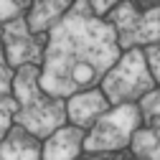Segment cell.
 Masks as SVG:
<instances>
[{"label":"cell","instance_id":"obj_1","mask_svg":"<svg viewBox=\"0 0 160 160\" xmlns=\"http://www.w3.org/2000/svg\"><path fill=\"white\" fill-rule=\"evenodd\" d=\"M117 56L119 43L114 28L94 18L87 0H76L51 31L41 87L53 97L76 94L99 82L114 66Z\"/></svg>","mask_w":160,"mask_h":160},{"label":"cell","instance_id":"obj_2","mask_svg":"<svg viewBox=\"0 0 160 160\" xmlns=\"http://www.w3.org/2000/svg\"><path fill=\"white\" fill-rule=\"evenodd\" d=\"M13 87H15V97H18L15 119L21 127H26L36 137L51 135L53 130L61 127L64 117H66V107L61 104L58 97L43 92L41 76H38V69L33 64L21 66V71L13 79Z\"/></svg>","mask_w":160,"mask_h":160},{"label":"cell","instance_id":"obj_3","mask_svg":"<svg viewBox=\"0 0 160 160\" xmlns=\"http://www.w3.org/2000/svg\"><path fill=\"white\" fill-rule=\"evenodd\" d=\"M155 79L148 69L145 53L130 51L102 76V92L109 104H127L132 99H142L148 92H152Z\"/></svg>","mask_w":160,"mask_h":160},{"label":"cell","instance_id":"obj_4","mask_svg":"<svg viewBox=\"0 0 160 160\" xmlns=\"http://www.w3.org/2000/svg\"><path fill=\"white\" fill-rule=\"evenodd\" d=\"M109 26L117 33L119 48L160 43V8L137 10L132 3H122L109 13Z\"/></svg>","mask_w":160,"mask_h":160},{"label":"cell","instance_id":"obj_5","mask_svg":"<svg viewBox=\"0 0 160 160\" xmlns=\"http://www.w3.org/2000/svg\"><path fill=\"white\" fill-rule=\"evenodd\" d=\"M140 125V112L132 104H119L114 112H104L94 122V130L84 137V148L89 152H104L125 148Z\"/></svg>","mask_w":160,"mask_h":160},{"label":"cell","instance_id":"obj_6","mask_svg":"<svg viewBox=\"0 0 160 160\" xmlns=\"http://www.w3.org/2000/svg\"><path fill=\"white\" fill-rule=\"evenodd\" d=\"M3 41H5V56L10 66H26L36 64L41 58V38L33 36L28 28V21H13L3 31Z\"/></svg>","mask_w":160,"mask_h":160},{"label":"cell","instance_id":"obj_7","mask_svg":"<svg viewBox=\"0 0 160 160\" xmlns=\"http://www.w3.org/2000/svg\"><path fill=\"white\" fill-rule=\"evenodd\" d=\"M107 109H109V102H107L104 92L89 89V92H79L69 99L66 114L76 127H87V125H94Z\"/></svg>","mask_w":160,"mask_h":160},{"label":"cell","instance_id":"obj_8","mask_svg":"<svg viewBox=\"0 0 160 160\" xmlns=\"http://www.w3.org/2000/svg\"><path fill=\"white\" fill-rule=\"evenodd\" d=\"M84 145L82 127H58L43 148V160H74Z\"/></svg>","mask_w":160,"mask_h":160},{"label":"cell","instance_id":"obj_9","mask_svg":"<svg viewBox=\"0 0 160 160\" xmlns=\"http://www.w3.org/2000/svg\"><path fill=\"white\" fill-rule=\"evenodd\" d=\"M0 160H41L36 135H31L26 127L10 130L5 142L0 145Z\"/></svg>","mask_w":160,"mask_h":160},{"label":"cell","instance_id":"obj_10","mask_svg":"<svg viewBox=\"0 0 160 160\" xmlns=\"http://www.w3.org/2000/svg\"><path fill=\"white\" fill-rule=\"evenodd\" d=\"M71 5V0H33V10L28 15V28L33 33L46 31L53 21H58Z\"/></svg>","mask_w":160,"mask_h":160},{"label":"cell","instance_id":"obj_11","mask_svg":"<svg viewBox=\"0 0 160 160\" xmlns=\"http://www.w3.org/2000/svg\"><path fill=\"white\" fill-rule=\"evenodd\" d=\"M132 148L142 160H160V122L155 125V130H145V132H135L132 135Z\"/></svg>","mask_w":160,"mask_h":160},{"label":"cell","instance_id":"obj_12","mask_svg":"<svg viewBox=\"0 0 160 160\" xmlns=\"http://www.w3.org/2000/svg\"><path fill=\"white\" fill-rule=\"evenodd\" d=\"M140 109H142V114H145L148 122L158 125V122H160V89H158V92H148V94L142 97Z\"/></svg>","mask_w":160,"mask_h":160},{"label":"cell","instance_id":"obj_13","mask_svg":"<svg viewBox=\"0 0 160 160\" xmlns=\"http://www.w3.org/2000/svg\"><path fill=\"white\" fill-rule=\"evenodd\" d=\"M18 109V104L13 102V99H3L0 102V137H3L10 127V119H13V112Z\"/></svg>","mask_w":160,"mask_h":160},{"label":"cell","instance_id":"obj_14","mask_svg":"<svg viewBox=\"0 0 160 160\" xmlns=\"http://www.w3.org/2000/svg\"><path fill=\"white\" fill-rule=\"evenodd\" d=\"M26 5L28 0H0V18H15Z\"/></svg>","mask_w":160,"mask_h":160},{"label":"cell","instance_id":"obj_15","mask_svg":"<svg viewBox=\"0 0 160 160\" xmlns=\"http://www.w3.org/2000/svg\"><path fill=\"white\" fill-rule=\"evenodd\" d=\"M145 61L150 64V74H152V79H155V82H160V46L148 48Z\"/></svg>","mask_w":160,"mask_h":160},{"label":"cell","instance_id":"obj_16","mask_svg":"<svg viewBox=\"0 0 160 160\" xmlns=\"http://www.w3.org/2000/svg\"><path fill=\"white\" fill-rule=\"evenodd\" d=\"M10 82H13V74H10V69H8V64H5V58H3V48H0V97L8 94Z\"/></svg>","mask_w":160,"mask_h":160},{"label":"cell","instance_id":"obj_17","mask_svg":"<svg viewBox=\"0 0 160 160\" xmlns=\"http://www.w3.org/2000/svg\"><path fill=\"white\" fill-rule=\"evenodd\" d=\"M87 3L92 5V10L97 15H104V13H109V8H114V3H119V0H87Z\"/></svg>","mask_w":160,"mask_h":160},{"label":"cell","instance_id":"obj_18","mask_svg":"<svg viewBox=\"0 0 160 160\" xmlns=\"http://www.w3.org/2000/svg\"><path fill=\"white\" fill-rule=\"evenodd\" d=\"M145 3H148V0H145Z\"/></svg>","mask_w":160,"mask_h":160}]
</instances>
